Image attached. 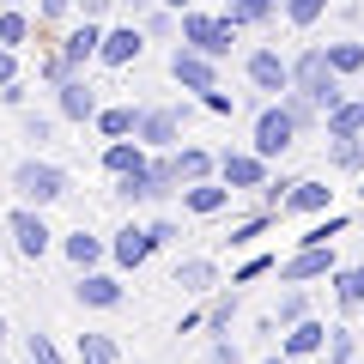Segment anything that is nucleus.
<instances>
[{
    "label": "nucleus",
    "instance_id": "obj_1",
    "mask_svg": "<svg viewBox=\"0 0 364 364\" xmlns=\"http://www.w3.org/2000/svg\"><path fill=\"white\" fill-rule=\"evenodd\" d=\"M291 91H298V97H310L322 116L340 104V97H346V91H340V73L328 67V55L316 49V43H310L304 55H291Z\"/></svg>",
    "mask_w": 364,
    "mask_h": 364
},
{
    "label": "nucleus",
    "instance_id": "obj_2",
    "mask_svg": "<svg viewBox=\"0 0 364 364\" xmlns=\"http://www.w3.org/2000/svg\"><path fill=\"white\" fill-rule=\"evenodd\" d=\"M176 37L188 43V49H200V55H213V61H225V55H231V43H237V25H231L225 13L182 6V13H176Z\"/></svg>",
    "mask_w": 364,
    "mask_h": 364
},
{
    "label": "nucleus",
    "instance_id": "obj_3",
    "mask_svg": "<svg viewBox=\"0 0 364 364\" xmlns=\"http://www.w3.org/2000/svg\"><path fill=\"white\" fill-rule=\"evenodd\" d=\"M13 188L25 207H55V200L67 195V170L49 164V158H25V164L13 170Z\"/></svg>",
    "mask_w": 364,
    "mask_h": 364
},
{
    "label": "nucleus",
    "instance_id": "obj_4",
    "mask_svg": "<svg viewBox=\"0 0 364 364\" xmlns=\"http://www.w3.org/2000/svg\"><path fill=\"white\" fill-rule=\"evenodd\" d=\"M340 261H334V243H298V255L273 261V273H279V286H310V279H328Z\"/></svg>",
    "mask_w": 364,
    "mask_h": 364
},
{
    "label": "nucleus",
    "instance_id": "obj_5",
    "mask_svg": "<svg viewBox=\"0 0 364 364\" xmlns=\"http://www.w3.org/2000/svg\"><path fill=\"white\" fill-rule=\"evenodd\" d=\"M291 140H298V122H291V109L286 104H267L255 116V140H249V152H261L273 164V158H286L291 152Z\"/></svg>",
    "mask_w": 364,
    "mask_h": 364
},
{
    "label": "nucleus",
    "instance_id": "obj_6",
    "mask_svg": "<svg viewBox=\"0 0 364 364\" xmlns=\"http://www.w3.org/2000/svg\"><path fill=\"white\" fill-rule=\"evenodd\" d=\"M182 122H188V104H182V109H140L134 140H140L146 152H176V146H182Z\"/></svg>",
    "mask_w": 364,
    "mask_h": 364
},
{
    "label": "nucleus",
    "instance_id": "obj_7",
    "mask_svg": "<svg viewBox=\"0 0 364 364\" xmlns=\"http://www.w3.org/2000/svg\"><path fill=\"white\" fill-rule=\"evenodd\" d=\"M170 79H176L182 91H213L219 85V61L200 55V49H188V43H176V49H170Z\"/></svg>",
    "mask_w": 364,
    "mask_h": 364
},
{
    "label": "nucleus",
    "instance_id": "obj_8",
    "mask_svg": "<svg viewBox=\"0 0 364 364\" xmlns=\"http://www.w3.org/2000/svg\"><path fill=\"white\" fill-rule=\"evenodd\" d=\"M243 73H249V85H255V91H279V97L291 91V61L279 49H249L243 55Z\"/></svg>",
    "mask_w": 364,
    "mask_h": 364
},
{
    "label": "nucleus",
    "instance_id": "obj_9",
    "mask_svg": "<svg viewBox=\"0 0 364 364\" xmlns=\"http://www.w3.org/2000/svg\"><path fill=\"white\" fill-rule=\"evenodd\" d=\"M6 231H13V249H18V255H25V261H43V255H49V219H43V207L37 213H31V207H18L13 213V219H6Z\"/></svg>",
    "mask_w": 364,
    "mask_h": 364
},
{
    "label": "nucleus",
    "instance_id": "obj_10",
    "mask_svg": "<svg viewBox=\"0 0 364 364\" xmlns=\"http://www.w3.org/2000/svg\"><path fill=\"white\" fill-rule=\"evenodd\" d=\"M219 182L231 188V195L261 188V182H267V158L261 152H219Z\"/></svg>",
    "mask_w": 364,
    "mask_h": 364
},
{
    "label": "nucleus",
    "instance_id": "obj_11",
    "mask_svg": "<svg viewBox=\"0 0 364 364\" xmlns=\"http://www.w3.org/2000/svg\"><path fill=\"white\" fill-rule=\"evenodd\" d=\"M140 49H146V31H140V18H134V25L104 31V43H97V61H104V67H128V61H140Z\"/></svg>",
    "mask_w": 364,
    "mask_h": 364
},
{
    "label": "nucleus",
    "instance_id": "obj_12",
    "mask_svg": "<svg viewBox=\"0 0 364 364\" xmlns=\"http://www.w3.org/2000/svg\"><path fill=\"white\" fill-rule=\"evenodd\" d=\"M97 43H104V25H97V18H79V25L61 37V49H55V55H61V61L79 73L85 61H97Z\"/></svg>",
    "mask_w": 364,
    "mask_h": 364
},
{
    "label": "nucleus",
    "instance_id": "obj_13",
    "mask_svg": "<svg viewBox=\"0 0 364 364\" xmlns=\"http://www.w3.org/2000/svg\"><path fill=\"white\" fill-rule=\"evenodd\" d=\"M55 91H61V116L67 122H97V109H104V104H97V85H91V79L67 73Z\"/></svg>",
    "mask_w": 364,
    "mask_h": 364
},
{
    "label": "nucleus",
    "instance_id": "obj_14",
    "mask_svg": "<svg viewBox=\"0 0 364 364\" xmlns=\"http://www.w3.org/2000/svg\"><path fill=\"white\" fill-rule=\"evenodd\" d=\"M73 298L85 304V310H116V304H122V279H116V273L85 267V273H79V286H73Z\"/></svg>",
    "mask_w": 364,
    "mask_h": 364
},
{
    "label": "nucleus",
    "instance_id": "obj_15",
    "mask_svg": "<svg viewBox=\"0 0 364 364\" xmlns=\"http://www.w3.org/2000/svg\"><path fill=\"white\" fill-rule=\"evenodd\" d=\"M322 346H328V322H310V316H304V322H291L286 340H279V352H286V358H322Z\"/></svg>",
    "mask_w": 364,
    "mask_h": 364
},
{
    "label": "nucleus",
    "instance_id": "obj_16",
    "mask_svg": "<svg viewBox=\"0 0 364 364\" xmlns=\"http://www.w3.org/2000/svg\"><path fill=\"white\" fill-rule=\"evenodd\" d=\"M182 207L200 213V219H213V213L231 207V188H225L219 176H200V182H188V188H182Z\"/></svg>",
    "mask_w": 364,
    "mask_h": 364
},
{
    "label": "nucleus",
    "instance_id": "obj_17",
    "mask_svg": "<svg viewBox=\"0 0 364 364\" xmlns=\"http://www.w3.org/2000/svg\"><path fill=\"white\" fill-rule=\"evenodd\" d=\"M170 164H176V182H182V188H188V182H200V176H219V158H213L207 146H188V140L170 152Z\"/></svg>",
    "mask_w": 364,
    "mask_h": 364
},
{
    "label": "nucleus",
    "instance_id": "obj_18",
    "mask_svg": "<svg viewBox=\"0 0 364 364\" xmlns=\"http://www.w3.org/2000/svg\"><path fill=\"white\" fill-rule=\"evenodd\" d=\"M109 255H116V267H146V255H152V237H146V225H122L116 243H109Z\"/></svg>",
    "mask_w": 364,
    "mask_h": 364
},
{
    "label": "nucleus",
    "instance_id": "obj_19",
    "mask_svg": "<svg viewBox=\"0 0 364 364\" xmlns=\"http://www.w3.org/2000/svg\"><path fill=\"white\" fill-rule=\"evenodd\" d=\"M328 200H334V188L316 182V176H304V182L286 188V207H279V213H328Z\"/></svg>",
    "mask_w": 364,
    "mask_h": 364
},
{
    "label": "nucleus",
    "instance_id": "obj_20",
    "mask_svg": "<svg viewBox=\"0 0 364 364\" xmlns=\"http://www.w3.org/2000/svg\"><path fill=\"white\" fill-rule=\"evenodd\" d=\"M328 140H352V134H364V97H340L334 109L322 116Z\"/></svg>",
    "mask_w": 364,
    "mask_h": 364
},
{
    "label": "nucleus",
    "instance_id": "obj_21",
    "mask_svg": "<svg viewBox=\"0 0 364 364\" xmlns=\"http://www.w3.org/2000/svg\"><path fill=\"white\" fill-rule=\"evenodd\" d=\"M328 286H334V304H340V310H358V304H364V261L334 267V273H328Z\"/></svg>",
    "mask_w": 364,
    "mask_h": 364
},
{
    "label": "nucleus",
    "instance_id": "obj_22",
    "mask_svg": "<svg viewBox=\"0 0 364 364\" xmlns=\"http://www.w3.org/2000/svg\"><path fill=\"white\" fill-rule=\"evenodd\" d=\"M279 6H286V0H219V13L231 18L237 31H243V25H267Z\"/></svg>",
    "mask_w": 364,
    "mask_h": 364
},
{
    "label": "nucleus",
    "instance_id": "obj_23",
    "mask_svg": "<svg viewBox=\"0 0 364 364\" xmlns=\"http://www.w3.org/2000/svg\"><path fill=\"white\" fill-rule=\"evenodd\" d=\"M176 286L182 291H213L219 286V267H213L207 255H188V261H176Z\"/></svg>",
    "mask_w": 364,
    "mask_h": 364
},
{
    "label": "nucleus",
    "instance_id": "obj_24",
    "mask_svg": "<svg viewBox=\"0 0 364 364\" xmlns=\"http://www.w3.org/2000/svg\"><path fill=\"white\" fill-rule=\"evenodd\" d=\"M134 128H140V109H134V104H109V109H97V134H104V140H128Z\"/></svg>",
    "mask_w": 364,
    "mask_h": 364
},
{
    "label": "nucleus",
    "instance_id": "obj_25",
    "mask_svg": "<svg viewBox=\"0 0 364 364\" xmlns=\"http://www.w3.org/2000/svg\"><path fill=\"white\" fill-rule=\"evenodd\" d=\"M104 170L122 176V170H146V146L140 140H109L104 146Z\"/></svg>",
    "mask_w": 364,
    "mask_h": 364
},
{
    "label": "nucleus",
    "instance_id": "obj_26",
    "mask_svg": "<svg viewBox=\"0 0 364 364\" xmlns=\"http://www.w3.org/2000/svg\"><path fill=\"white\" fill-rule=\"evenodd\" d=\"M328 67H334L340 79H352V73H364V43H352V37H340V43H328Z\"/></svg>",
    "mask_w": 364,
    "mask_h": 364
},
{
    "label": "nucleus",
    "instance_id": "obj_27",
    "mask_svg": "<svg viewBox=\"0 0 364 364\" xmlns=\"http://www.w3.org/2000/svg\"><path fill=\"white\" fill-rule=\"evenodd\" d=\"M146 164H152V158H146ZM116 200L146 207V200H152V170H122V176H116Z\"/></svg>",
    "mask_w": 364,
    "mask_h": 364
},
{
    "label": "nucleus",
    "instance_id": "obj_28",
    "mask_svg": "<svg viewBox=\"0 0 364 364\" xmlns=\"http://www.w3.org/2000/svg\"><path fill=\"white\" fill-rule=\"evenodd\" d=\"M79 364H122L116 334H79Z\"/></svg>",
    "mask_w": 364,
    "mask_h": 364
},
{
    "label": "nucleus",
    "instance_id": "obj_29",
    "mask_svg": "<svg viewBox=\"0 0 364 364\" xmlns=\"http://www.w3.org/2000/svg\"><path fill=\"white\" fill-rule=\"evenodd\" d=\"M67 261H73V267L79 273H85V267H97V261H104V243H97V237H91V231H73V237H67Z\"/></svg>",
    "mask_w": 364,
    "mask_h": 364
},
{
    "label": "nucleus",
    "instance_id": "obj_30",
    "mask_svg": "<svg viewBox=\"0 0 364 364\" xmlns=\"http://www.w3.org/2000/svg\"><path fill=\"white\" fill-rule=\"evenodd\" d=\"M25 37H31V18H25V6H0V49H18Z\"/></svg>",
    "mask_w": 364,
    "mask_h": 364
},
{
    "label": "nucleus",
    "instance_id": "obj_31",
    "mask_svg": "<svg viewBox=\"0 0 364 364\" xmlns=\"http://www.w3.org/2000/svg\"><path fill=\"white\" fill-rule=\"evenodd\" d=\"M273 219H279V213H267V207H261L255 219H243V225L231 231V249H249V243H261V237L273 231Z\"/></svg>",
    "mask_w": 364,
    "mask_h": 364
},
{
    "label": "nucleus",
    "instance_id": "obj_32",
    "mask_svg": "<svg viewBox=\"0 0 364 364\" xmlns=\"http://www.w3.org/2000/svg\"><path fill=\"white\" fill-rule=\"evenodd\" d=\"M340 231H346V213H316V225L298 237V243H334Z\"/></svg>",
    "mask_w": 364,
    "mask_h": 364
},
{
    "label": "nucleus",
    "instance_id": "obj_33",
    "mask_svg": "<svg viewBox=\"0 0 364 364\" xmlns=\"http://www.w3.org/2000/svg\"><path fill=\"white\" fill-rule=\"evenodd\" d=\"M328 364H352L358 358V340H352V328H328Z\"/></svg>",
    "mask_w": 364,
    "mask_h": 364
},
{
    "label": "nucleus",
    "instance_id": "obj_34",
    "mask_svg": "<svg viewBox=\"0 0 364 364\" xmlns=\"http://www.w3.org/2000/svg\"><path fill=\"white\" fill-rule=\"evenodd\" d=\"M279 13H286V18H291V25H298V31H310L316 18L328 13V0H286V6H279Z\"/></svg>",
    "mask_w": 364,
    "mask_h": 364
},
{
    "label": "nucleus",
    "instance_id": "obj_35",
    "mask_svg": "<svg viewBox=\"0 0 364 364\" xmlns=\"http://www.w3.org/2000/svg\"><path fill=\"white\" fill-rule=\"evenodd\" d=\"M334 170H364V134H352V140H334Z\"/></svg>",
    "mask_w": 364,
    "mask_h": 364
},
{
    "label": "nucleus",
    "instance_id": "obj_36",
    "mask_svg": "<svg viewBox=\"0 0 364 364\" xmlns=\"http://www.w3.org/2000/svg\"><path fill=\"white\" fill-rule=\"evenodd\" d=\"M304 316H310V298H304V286H291L286 298H279V322L291 328V322H304Z\"/></svg>",
    "mask_w": 364,
    "mask_h": 364
},
{
    "label": "nucleus",
    "instance_id": "obj_37",
    "mask_svg": "<svg viewBox=\"0 0 364 364\" xmlns=\"http://www.w3.org/2000/svg\"><path fill=\"white\" fill-rule=\"evenodd\" d=\"M279 104L291 109V122H298V128H316V116H322V109H316L310 97H298V91H286V97H279Z\"/></svg>",
    "mask_w": 364,
    "mask_h": 364
},
{
    "label": "nucleus",
    "instance_id": "obj_38",
    "mask_svg": "<svg viewBox=\"0 0 364 364\" xmlns=\"http://www.w3.org/2000/svg\"><path fill=\"white\" fill-rule=\"evenodd\" d=\"M273 261H279V255H249L243 267L231 273V286H249V279H261V273H273Z\"/></svg>",
    "mask_w": 364,
    "mask_h": 364
},
{
    "label": "nucleus",
    "instance_id": "obj_39",
    "mask_svg": "<svg viewBox=\"0 0 364 364\" xmlns=\"http://www.w3.org/2000/svg\"><path fill=\"white\" fill-rule=\"evenodd\" d=\"M25 358H31V364H61V352H55L49 334H31V340H25Z\"/></svg>",
    "mask_w": 364,
    "mask_h": 364
},
{
    "label": "nucleus",
    "instance_id": "obj_40",
    "mask_svg": "<svg viewBox=\"0 0 364 364\" xmlns=\"http://www.w3.org/2000/svg\"><path fill=\"white\" fill-rule=\"evenodd\" d=\"M140 31H146V37H170V31H176V13H170V6H158V13L140 18Z\"/></svg>",
    "mask_w": 364,
    "mask_h": 364
},
{
    "label": "nucleus",
    "instance_id": "obj_41",
    "mask_svg": "<svg viewBox=\"0 0 364 364\" xmlns=\"http://www.w3.org/2000/svg\"><path fill=\"white\" fill-rule=\"evenodd\" d=\"M231 316H237V298H213V310H207V328H213V334H225V328H231Z\"/></svg>",
    "mask_w": 364,
    "mask_h": 364
},
{
    "label": "nucleus",
    "instance_id": "obj_42",
    "mask_svg": "<svg viewBox=\"0 0 364 364\" xmlns=\"http://www.w3.org/2000/svg\"><path fill=\"white\" fill-rule=\"evenodd\" d=\"M146 237H152V249H170V243H176V219H152V225H146Z\"/></svg>",
    "mask_w": 364,
    "mask_h": 364
},
{
    "label": "nucleus",
    "instance_id": "obj_43",
    "mask_svg": "<svg viewBox=\"0 0 364 364\" xmlns=\"http://www.w3.org/2000/svg\"><path fill=\"white\" fill-rule=\"evenodd\" d=\"M207 364H243V352H237L231 340H213V352H207Z\"/></svg>",
    "mask_w": 364,
    "mask_h": 364
},
{
    "label": "nucleus",
    "instance_id": "obj_44",
    "mask_svg": "<svg viewBox=\"0 0 364 364\" xmlns=\"http://www.w3.org/2000/svg\"><path fill=\"white\" fill-rule=\"evenodd\" d=\"M200 109H213V116H231V97L213 85V91H200Z\"/></svg>",
    "mask_w": 364,
    "mask_h": 364
},
{
    "label": "nucleus",
    "instance_id": "obj_45",
    "mask_svg": "<svg viewBox=\"0 0 364 364\" xmlns=\"http://www.w3.org/2000/svg\"><path fill=\"white\" fill-rule=\"evenodd\" d=\"M109 6H116V0H73V13H79V18H104Z\"/></svg>",
    "mask_w": 364,
    "mask_h": 364
},
{
    "label": "nucleus",
    "instance_id": "obj_46",
    "mask_svg": "<svg viewBox=\"0 0 364 364\" xmlns=\"http://www.w3.org/2000/svg\"><path fill=\"white\" fill-rule=\"evenodd\" d=\"M37 13L43 18H67V13H73V0H37Z\"/></svg>",
    "mask_w": 364,
    "mask_h": 364
},
{
    "label": "nucleus",
    "instance_id": "obj_47",
    "mask_svg": "<svg viewBox=\"0 0 364 364\" xmlns=\"http://www.w3.org/2000/svg\"><path fill=\"white\" fill-rule=\"evenodd\" d=\"M18 79V61H13V49H0V85H13Z\"/></svg>",
    "mask_w": 364,
    "mask_h": 364
},
{
    "label": "nucleus",
    "instance_id": "obj_48",
    "mask_svg": "<svg viewBox=\"0 0 364 364\" xmlns=\"http://www.w3.org/2000/svg\"><path fill=\"white\" fill-rule=\"evenodd\" d=\"M116 6H128L134 18H146V13H152V6H158V0H116Z\"/></svg>",
    "mask_w": 364,
    "mask_h": 364
},
{
    "label": "nucleus",
    "instance_id": "obj_49",
    "mask_svg": "<svg viewBox=\"0 0 364 364\" xmlns=\"http://www.w3.org/2000/svg\"><path fill=\"white\" fill-rule=\"evenodd\" d=\"M267 364H310V358H286V352H273V358Z\"/></svg>",
    "mask_w": 364,
    "mask_h": 364
},
{
    "label": "nucleus",
    "instance_id": "obj_50",
    "mask_svg": "<svg viewBox=\"0 0 364 364\" xmlns=\"http://www.w3.org/2000/svg\"><path fill=\"white\" fill-rule=\"evenodd\" d=\"M158 6H170V13H182V6H195V0H158Z\"/></svg>",
    "mask_w": 364,
    "mask_h": 364
},
{
    "label": "nucleus",
    "instance_id": "obj_51",
    "mask_svg": "<svg viewBox=\"0 0 364 364\" xmlns=\"http://www.w3.org/2000/svg\"><path fill=\"white\" fill-rule=\"evenodd\" d=\"M0 6H25V0H0Z\"/></svg>",
    "mask_w": 364,
    "mask_h": 364
},
{
    "label": "nucleus",
    "instance_id": "obj_52",
    "mask_svg": "<svg viewBox=\"0 0 364 364\" xmlns=\"http://www.w3.org/2000/svg\"><path fill=\"white\" fill-rule=\"evenodd\" d=\"M0 340H6V316H0Z\"/></svg>",
    "mask_w": 364,
    "mask_h": 364
}]
</instances>
